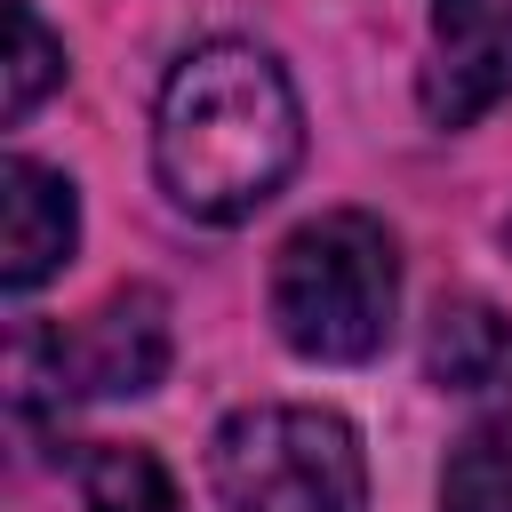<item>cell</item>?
I'll return each instance as SVG.
<instances>
[{
	"mask_svg": "<svg viewBox=\"0 0 512 512\" xmlns=\"http://www.w3.org/2000/svg\"><path fill=\"white\" fill-rule=\"evenodd\" d=\"M304 160V104L272 48L200 40L168 64L152 104V176L192 224H248Z\"/></svg>",
	"mask_w": 512,
	"mask_h": 512,
	"instance_id": "obj_1",
	"label": "cell"
},
{
	"mask_svg": "<svg viewBox=\"0 0 512 512\" xmlns=\"http://www.w3.org/2000/svg\"><path fill=\"white\" fill-rule=\"evenodd\" d=\"M168 352H176V336H168V296L160 288H144V280H128V288H112L96 312H80L72 328H56V336H40V328H24L16 336V400L32 408L40 392L64 408V400H128V392H152L160 376H168Z\"/></svg>",
	"mask_w": 512,
	"mask_h": 512,
	"instance_id": "obj_4",
	"label": "cell"
},
{
	"mask_svg": "<svg viewBox=\"0 0 512 512\" xmlns=\"http://www.w3.org/2000/svg\"><path fill=\"white\" fill-rule=\"evenodd\" d=\"M64 80V40L40 24L32 0H8V80H0V120H32V104Z\"/></svg>",
	"mask_w": 512,
	"mask_h": 512,
	"instance_id": "obj_10",
	"label": "cell"
},
{
	"mask_svg": "<svg viewBox=\"0 0 512 512\" xmlns=\"http://www.w3.org/2000/svg\"><path fill=\"white\" fill-rule=\"evenodd\" d=\"M272 328L296 360H376L392 344L400 320V240L384 216L368 208H328L304 216L280 248H272Z\"/></svg>",
	"mask_w": 512,
	"mask_h": 512,
	"instance_id": "obj_2",
	"label": "cell"
},
{
	"mask_svg": "<svg viewBox=\"0 0 512 512\" xmlns=\"http://www.w3.org/2000/svg\"><path fill=\"white\" fill-rule=\"evenodd\" d=\"M440 512H512V408L480 416L440 464Z\"/></svg>",
	"mask_w": 512,
	"mask_h": 512,
	"instance_id": "obj_9",
	"label": "cell"
},
{
	"mask_svg": "<svg viewBox=\"0 0 512 512\" xmlns=\"http://www.w3.org/2000/svg\"><path fill=\"white\" fill-rule=\"evenodd\" d=\"M424 368L440 392H488V384H512V320L480 296H456L432 312V336H424Z\"/></svg>",
	"mask_w": 512,
	"mask_h": 512,
	"instance_id": "obj_7",
	"label": "cell"
},
{
	"mask_svg": "<svg viewBox=\"0 0 512 512\" xmlns=\"http://www.w3.org/2000/svg\"><path fill=\"white\" fill-rule=\"evenodd\" d=\"M504 248H512V216H504Z\"/></svg>",
	"mask_w": 512,
	"mask_h": 512,
	"instance_id": "obj_11",
	"label": "cell"
},
{
	"mask_svg": "<svg viewBox=\"0 0 512 512\" xmlns=\"http://www.w3.org/2000/svg\"><path fill=\"white\" fill-rule=\"evenodd\" d=\"M512 96V0H432L416 104L432 128H472Z\"/></svg>",
	"mask_w": 512,
	"mask_h": 512,
	"instance_id": "obj_5",
	"label": "cell"
},
{
	"mask_svg": "<svg viewBox=\"0 0 512 512\" xmlns=\"http://www.w3.org/2000/svg\"><path fill=\"white\" fill-rule=\"evenodd\" d=\"M80 248V192L64 168L8 152L0 160V288L32 296L40 280H56Z\"/></svg>",
	"mask_w": 512,
	"mask_h": 512,
	"instance_id": "obj_6",
	"label": "cell"
},
{
	"mask_svg": "<svg viewBox=\"0 0 512 512\" xmlns=\"http://www.w3.org/2000/svg\"><path fill=\"white\" fill-rule=\"evenodd\" d=\"M208 480L224 512H368V448L352 416L312 400L232 408L208 440Z\"/></svg>",
	"mask_w": 512,
	"mask_h": 512,
	"instance_id": "obj_3",
	"label": "cell"
},
{
	"mask_svg": "<svg viewBox=\"0 0 512 512\" xmlns=\"http://www.w3.org/2000/svg\"><path fill=\"white\" fill-rule=\"evenodd\" d=\"M80 512H192V504L144 440H88L80 448Z\"/></svg>",
	"mask_w": 512,
	"mask_h": 512,
	"instance_id": "obj_8",
	"label": "cell"
}]
</instances>
